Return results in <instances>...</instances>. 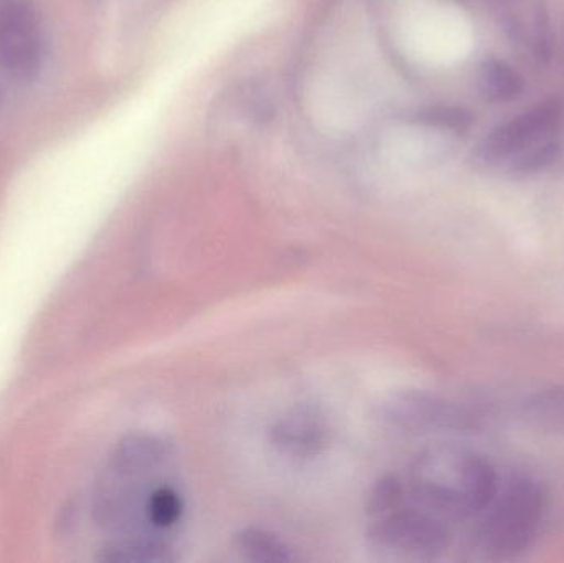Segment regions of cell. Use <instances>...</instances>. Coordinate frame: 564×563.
<instances>
[{"mask_svg": "<svg viewBox=\"0 0 564 563\" xmlns=\"http://www.w3.org/2000/svg\"><path fill=\"white\" fill-rule=\"evenodd\" d=\"M43 59L42 23L29 0H0V66L19 79L39 75Z\"/></svg>", "mask_w": 564, "mask_h": 563, "instance_id": "5", "label": "cell"}, {"mask_svg": "<svg viewBox=\"0 0 564 563\" xmlns=\"http://www.w3.org/2000/svg\"><path fill=\"white\" fill-rule=\"evenodd\" d=\"M238 552L247 561L261 563H281L294 561L291 549L271 532L248 528L238 532L235 539Z\"/></svg>", "mask_w": 564, "mask_h": 563, "instance_id": "9", "label": "cell"}, {"mask_svg": "<svg viewBox=\"0 0 564 563\" xmlns=\"http://www.w3.org/2000/svg\"><path fill=\"white\" fill-rule=\"evenodd\" d=\"M558 155L560 142L553 138L533 145L532 149L523 152L516 161L510 162L507 167H509V171L513 172V174H535V172L543 171V169L552 165L553 162L558 159Z\"/></svg>", "mask_w": 564, "mask_h": 563, "instance_id": "12", "label": "cell"}, {"mask_svg": "<svg viewBox=\"0 0 564 563\" xmlns=\"http://www.w3.org/2000/svg\"><path fill=\"white\" fill-rule=\"evenodd\" d=\"M560 122H562V105L556 99L539 102L529 111L494 128L477 144L474 161L484 167L509 165L533 145L555 138Z\"/></svg>", "mask_w": 564, "mask_h": 563, "instance_id": "4", "label": "cell"}, {"mask_svg": "<svg viewBox=\"0 0 564 563\" xmlns=\"http://www.w3.org/2000/svg\"><path fill=\"white\" fill-rule=\"evenodd\" d=\"M330 436L327 416L312 403H297L285 410L270 432L273 448L291 462L317 458L330 445Z\"/></svg>", "mask_w": 564, "mask_h": 563, "instance_id": "6", "label": "cell"}, {"mask_svg": "<svg viewBox=\"0 0 564 563\" xmlns=\"http://www.w3.org/2000/svg\"><path fill=\"white\" fill-rule=\"evenodd\" d=\"M367 542L381 561L423 562L440 557L449 548L451 531L446 519L408 498L393 511L371 518Z\"/></svg>", "mask_w": 564, "mask_h": 563, "instance_id": "3", "label": "cell"}, {"mask_svg": "<svg viewBox=\"0 0 564 563\" xmlns=\"http://www.w3.org/2000/svg\"><path fill=\"white\" fill-rule=\"evenodd\" d=\"M477 89L487 102L503 105L522 96L525 82L510 63L490 56L484 59L477 72Z\"/></svg>", "mask_w": 564, "mask_h": 563, "instance_id": "8", "label": "cell"}, {"mask_svg": "<svg viewBox=\"0 0 564 563\" xmlns=\"http://www.w3.org/2000/svg\"><path fill=\"white\" fill-rule=\"evenodd\" d=\"M404 485L414 505L449 521L482 515L500 483L486 456L464 446L436 445L411 462Z\"/></svg>", "mask_w": 564, "mask_h": 563, "instance_id": "1", "label": "cell"}, {"mask_svg": "<svg viewBox=\"0 0 564 563\" xmlns=\"http://www.w3.org/2000/svg\"><path fill=\"white\" fill-rule=\"evenodd\" d=\"M417 122L441 129V131L466 134L474 126V115L463 106L434 105L421 109L416 116Z\"/></svg>", "mask_w": 564, "mask_h": 563, "instance_id": "11", "label": "cell"}, {"mask_svg": "<svg viewBox=\"0 0 564 563\" xmlns=\"http://www.w3.org/2000/svg\"><path fill=\"white\" fill-rule=\"evenodd\" d=\"M546 495L530 478L510 479L499 486L492 502L480 515L476 532L480 551L492 557H510L525 551L545 519Z\"/></svg>", "mask_w": 564, "mask_h": 563, "instance_id": "2", "label": "cell"}, {"mask_svg": "<svg viewBox=\"0 0 564 563\" xmlns=\"http://www.w3.org/2000/svg\"><path fill=\"white\" fill-rule=\"evenodd\" d=\"M536 419H542L543 422H550L552 416H555V429L564 426V393H546L542 399L533 403Z\"/></svg>", "mask_w": 564, "mask_h": 563, "instance_id": "13", "label": "cell"}, {"mask_svg": "<svg viewBox=\"0 0 564 563\" xmlns=\"http://www.w3.org/2000/svg\"><path fill=\"white\" fill-rule=\"evenodd\" d=\"M384 419L391 426L410 433L446 429L456 420L446 403L420 392H404L388 400Z\"/></svg>", "mask_w": 564, "mask_h": 563, "instance_id": "7", "label": "cell"}, {"mask_svg": "<svg viewBox=\"0 0 564 563\" xmlns=\"http://www.w3.org/2000/svg\"><path fill=\"white\" fill-rule=\"evenodd\" d=\"M184 501L174 486L158 485L144 501V518L158 531H169L181 522Z\"/></svg>", "mask_w": 564, "mask_h": 563, "instance_id": "10", "label": "cell"}]
</instances>
